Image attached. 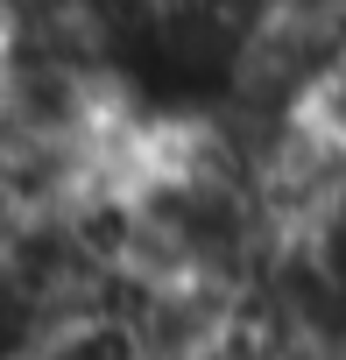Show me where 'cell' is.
<instances>
[{"instance_id":"cell-1","label":"cell","mask_w":346,"mask_h":360,"mask_svg":"<svg viewBox=\"0 0 346 360\" xmlns=\"http://www.w3.org/2000/svg\"><path fill=\"white\" fill-rule=\"evenodd\" d=\"M36 360H148V339H141V325H134L127 311H113V304H71V311L43 332Z\"/></svg>"},{"instance_id":"cell-2","label":"cell","mask_w":346,"mask_h":360,"mask_svg":"<svg viewBox=\"0 0 346 360\" xmlns=\"http://www.w3.org/2000/svg\"><path fill=\"white\" fill-rule=\"evenodd\" d=\"M64 311L15 269V262H0V360H36L43 332L57 325Z\"/></svg>"}]
</instances>
